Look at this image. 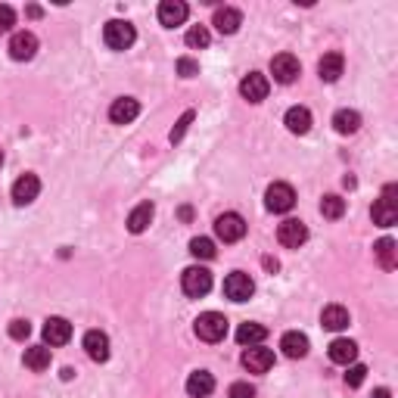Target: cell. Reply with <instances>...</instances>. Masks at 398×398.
<instances>
[{"label":"cell","instance_id":"1","mask_svg":"<svg viewBox=\"0 0 398 398\" xmlns=\"http://www.w3.org/2000/svg\"><path fill=\"white\" fill-rule=\"evenodd\" d=\"M103 41L109 50H128L134 41H137V31H134L131 22L112 19V22H106V28H103Z\"/></svg>","mask_w":398,"mask_h":398},{"label":"cell","instance_id":"2","mask_svg":"<svg viewBox=\"0 0 398 398\" xmlns=\"http://www.w3.org/2000/svg\"><path fill=\"white\" fill-rule=\"evenodd\" d=\"M197 336L202 342H221L227 336V318L218 311H206L197 318Z\"/></svg>","mask_w":398,"mask_h":398},{"label":"cell","instance_id":"3","mask_svg":"<svg viewBox=\"0 0 398 398\" xmlns=\"http://www.w3.org/2000/svg\"><path fill=\"white\" fill-rule=\"evenodd\" d=\"M181 286H184V293H187L190 299H202V295L211 290V271L209 268H199V265L187 268L181 274Z\"/></svg>","mask_w":398,"mask_h":398},{"label":"cell","instance_id":"4","mask_svg":"<svg viewBox=\"0 0 398 398\" xmlns=\"http://www.w3.org/2000/svg\"><path fill=\"white\" fill-rule=\"evenodd\" d=\"M215 234H218V240H224V243H240L243 236H246V221H243V215H236V211H224V215L215 218Z\"/></svg>","mask_w":398,"mask_h":398},{"label":"cell","instance_id":"5","mask_svg":"<svg viewBox=\"0 0 398 398\" xmlns=\"http://www.w3.org/2000/svg\"><path fill=\"white\" fill-rule=\"evenodd\" d=\"M295 206V190L290 184H271L268 193H265V209L274 211V215H283Z\"/></svg>","mask_w":398,"mask_h":398},{"label":"cell","instance_id":"6","mask_svg":"<svg viewBox=\"0 0 398 398\" xmlns=\"http://www.w3.org/2000/svg\"><path fill=\"white\" fill-rule=\"evenodd\" d=\"M370 215H374V224L379 227H392L398 221V202H395V184H389L383 199L374 202V209H370Z\"/></svg>","mask_w":398,"mask_h":398},{"label":"cell","instance_id":"7","mask_svg":"<svg viewBox=\"0 0 398 398\" xmlns=\"http://www.w3.org/2000/svg\"><path fill=\"white\" fill-rule=\"evenodd\" d=\"M252 293H256V283H252V277L243 274V271H234L224 281V295L231 302H246V299H252Z\"/></svg>","mask_w":398,"mask_h":398},{"label":"cell","instance_id":"8","mask_svg":"<svg viewBox=\"0 0 398 398\" xmlns=\"http://www.w3.org/2000/svg\"><path fill=\"white\" fill-rule=\"evenodd\" d=\"M299 72H302V66L293 53H277L274 59H271V75H274V81L293 84L295 78H299Z\"/></svg>","mask_w":398,"mask_h":398},{"label":"cell","instance_id":"9","mask_svg":"<svg viewBox=\"0 0 398 398\" xmlns=\"http://www.w3.org/2000/svg\"><path fill=\"white\" fill-rule=\"evenodd\" d=\"M277 240H281V246L286 249H299L305 240H308V227L302 221H295V218H286V221L277 227Z\"/></svg>","mask_w":398,"mask_h":398},{"label":"cell","instance_id":"10","mask_svg":"<svg viewBox=\"0 0 398 398\" xmlns=\"http://www.w3.org/2000/svg\"><path fill=\"white\" fill-rule=\"evenodd\" d=\"M243 367L249 370V374H268L271 367H274V352L271 349H261V345H252V349L243 352Z\"/></svg>","mask_w":398,"mask_h":398},{"label":"cell","instance_id":"11","mask_svg":"<svg viewBox=\"0 0 398 398\" xmlns=\"http://www.w3.org/2000/svg\"><path fill=\"white\" fill-rule=\"evenodd\" d=\"M268 90H271V81L261 72H249L246 78L240 81V94H243V100H249V103H261V100L268 97Z\"/></svg>","mask_w":398,"mask_h":398},{"label":"cell","instance_id":"12","mask_svg":"<svg viewBox=\"0 0 398 398\" xmlns=\"http://www.w3.org/2000/svg\"><path fill=\"white\" fill-rule=\"evenodd\" d=\"M187 16H190V6L184 4V0H162V4H159V22H162L165 28L184 25Z\"/></svg>","mask_w":398,"mask_h":398},{"label":"cell","instance_id":"13","mask_svg":"<svg viewBox=\"0 0 398 398\" xmlns=\"http://www.w3.org/2000/svg\"><path fill=\"white\" fill-rule=\"evenodd\" d=\"M35 53H38V38L31 31H16L10 38V56L16 63H28Z\"/></svg>","mask_w":398,"mask_h":398},{"label":"cell","instance_id":"14","mask_svg":"<svg viewBox=\"0 0 398 398\" xmlns=\"http://www.w3.org/2000/svg\"><path fill=\"white\" fill-rule=\"evenodd\" d=\"M84 352H88V358L97 364L109 361V336L103 330H88V333H84Z\"/></svg>","mask_w":398,"mask_h":398},{"label":"cell","instance_id":"15","mask_svg":"<svg viewBox=\"0 0 398 398\" xmlns=\"http://www.w3.org/2000/svg\"><path fill=\"white\" fill-rule=\"evenodd\" d=\"M38 193H41L38 174H22L19 181L13 184V202H16V206H28V202H35Z\"/></svg>","mask_w":398,"mask_h":398},{"label":"cell","instance_id":"16","mask_svg":"<svg viewBox=\"0 0 398 398\" xmlns=\"http://www.w3.org/2000/svg\"><path fill=\"white\" fill-rule=\"evenodd\" d=\"M137 115H140V103L134 97H118L115 103L109 106V118H112L115 125H131Z\"/></svg>","mask_w":398,"mask_h":398},{"label":"cell","instance_id":"17","mask_svg":"<svg viewBox=\"0 0 398 398\" xmlns=\"http://www.w3.org/2000/svg\"><path fill=\"white\" fill-rule=\"evenodd\" d=\"M72 340V324L66 318H47L44 324V342L47 345H66Z\"/></svg>","mask_w":398,"mask_h":398},{"label":"cell","instance_id":"18","mask_svg":"<svg viewBox=\"0 0 398 398\" xmlns=\"http://www.w3.org/2000/svg\"><path fill=\"white\" fill-rule=\"evenodd\" d=\"M211 25H215L221 35H234L236 28L243 25V13L234 10V6H218L215 10V19H211Z\"/></svg>","mask_w":398,"mask_h":398},{"label":"cell","instance_id":"19","mask_svg":"<svg viewBox=\"0 0 398 398\" xmlns=\"http://www.w3.org/2000/svg\"><path fill=\"white\" fill-rule=\"evenodd\" d=\"M215 392V377L209 370H193L190 379H187V395L190 398H209Z\"/></svg>","mask_w":398,"mask_h":398},{"label":"cell","instance_id":"20","mask_svg":"<svg viewBox=\"0 0 398 398\" xmlns=\"http://www.w3.org/2000/svg\"><path fill=\"white\" fill-rule=\"evenodd\" d=\"M342 69H345V59H342V53H324V56H320V63H318L320 81H327V84L340 81Z\"/></svg>","mask_w":398,"mask_h":398},{"label":"cell","instance_id":"21","mask_svg":"<svg viewBox=\"0 0 398 398\" xmlns=\"http://www.w3.org/2000/svg\"><path fill=\"white\" fill-rule=\"evenodd\" d=\"M320 324H324L327 330H333V333H340V330H345L352 324L349 308H342V305H327V308L320 311Z\"/></svg>","mask_w":398,"mask_h":398},{"label":"cell","instance_id":"22","mask_svg":"<svg viewBox=\"0 0 398 398\" xmlns=\"http://www.w3.org/2000/svg\"><path fill=\"white\" fill-rule=\"evenodd\" d=\"M281 349L286 358H305V355H308V336L299 333V330H290V333H283Z\"/></svg>","mask_w":398,"mask_h":398},{"label":"cell","instance_id":"23","mask_svg":"<svg viewBox=\"0 0 398 398\" xmlns=\"http://www.w3.org/2000/svg\"><path fill=\"white\" fill-rule=\"evenodd\" d=\"M327 355H330V361L333 364H345V367H349V364L358 358V345H355L352 340H333Z\"/></svg>","mask_w":398,"mask_h":398},{"label":"cell","instance_id":"24","mask_svg":"<svg viewBox=\"0 0 398 398\" xmlns=\"http://www.w3.org/2000/svg\"><path fill=\"white\" fill-rule=\"evenodd\" d=\"M152 215H156V209H152V202H140L137 209L128 215V231L131 234H143L152 221Z\"/></svg>","mask_w":398,"mask_h":398},{"label":"cell","instance_id":"25","mask_svg":"<svg viewBox=\"0 0 398 398\" xmlns=\"http://www.w3.org/2000/svg\"><path fill=\"white\" fill-rule=\"evenodd\" d=\"M286 128H290L293 134H308L311 131V112L305 106H293L290 112H286Z\"/></svg>","mask_w":398,"mask_h":398},{"label":"cell","instance_id":"26","mask_svg":"<svg viewBox=\"0 0 398 398\" xmlns=\"http://www.w3.org/2000/svg\"><path fill=\"white\" fill-rule=\"evenodd\" d=\"M268 340V330L261 324H243L240 330H236V342L246 345V349H252V345H261Z\"/></svg>","mask_w":398,"mask_h":398},{"label":"cell","instance_id":"27","mask_svg":"<svg viewBox=\"0 0 398 398\" xmlns=\"http://www.w3.org/2000/svg\"><path fill=\"white\" fill-rule=\"evenodd\" d=\"M25 367L35 370V374H41V370L50 367V349L47 345H31V349H25Z\"/></svg>","mask_w":398,"mask_h":398},{"label":"cell","instance_id":"28","mask_svg":"<svg viewBox=\"0 0 398 398\" xmlns=\"http://www.w3.org/2000/svg\"><path fill=\"white\" fill-rule=\"evenodd\" d=\"M333 128L340 134H355L361 128V115L355 112V109H340V112L333 115Z\"/></svg>","mask_w":398,"mask_h":398},{"label":"cell","instance_id":"29","mask_svg":"<svg viewBox=\"0 0 398 398\" xmlns=\"http://www.w3.org/2000/svg\"><path fill=\"white\" fill-rule=\"evenodd\" d=\"M374 252H377V258H379V265H383L386 271H392L395 268V240L392 236H383V240H377V246H374Z\"/></svg>","mask_w":398,"mask_h":398},{"label":"cell","instance_id":"30","mask_svg":"<svg viewBox=\"0 0 398 398\" xmlns=\"http://www.w3.org/2000/svg\"><path fill=\"white\" fill-rule=\"evenodd\" d=\"M320 215L324 218H342L345 215V199H340V197H333V193H330V197H324L320 199Z\"/></svg>","mask_w":398,"mask_h":398},{"label":"cell","instance_id":"31","mask_svg":"<svg viewBox=\"0 0 398 398\" xmlns=\"http://www.w3.org/2000/svg\"><path fill=\"white\" fill-rule=\"evenodd\" d=\"M190 256L202 258V261L215 258V243H211L209 236H197V240H190Z\"/></svg>","mask_w":398,"mask_h":398},{"label":"cell","instance_id":"32","mask_svg":"<svg viewBox=\"0 0 398 398\" xmlns=\"http://www.w3.org/2000/svg\"><path fill=\"white\" fill-rule=\"evenodd\" d=\"M209 41H211V35H209L206 25H193L187 31V47H193V50H206Z\"/></svg>","mask_w":398,"mask_h":398},{"label":"cell","instance_id":"33","mask_svg":"<svg viewBox=\"0 0 398 398\" xmlns=\"http://www.w3.org/2000/svg\"><path fill=\"white\" fill-rule=\"evenodd\" d=\"M190 122H193V109H187V112H184L181 118H177V125H174V128H172V134H168V140H172V143H177V140H181L184 134H187V128H190Z\"/></svg>","mask_w":398,"mask_h":398},{"label":"cell","instance_id":"34","mask_svg":"<svg viewBox=\"0 0 398 398\" xmlns=\"http://www.w3.org/2000/svg\"><path fill=\"white\" fill-rule=\"evenodd\" d=\"M364 377H367V367H364V364H352L349 374H345V386L358 389V386L364 383Z\"/></svg>","mask_w":398,"mask_h":398},{"label":"cell","instance_id":"35","mask_svg":"<svg viewBox=\"0 0 398 398\" xmlns=\"http://www.w3.org/2000/svg\"><path fill=\"white\" fill-rule=\"evenodd\" d=\"M10 336H13V340H28V336H31V324H28V320H13V324H10Z\"/></svg>","mask_w":398,"mask_h":398},{"label":"cell","instance_id":"36","mask_svg":"<svg viewBox=\"0 0 398 398\" xmlns=\"http://www.w3.org/2000/svg\"><path fill=\"white\" fill-rule=\"evenodd\" d=\"M16 25V10L6 4H0V31H10Z\"/></svg>","mask_w":398,"mask_h":398},{"label":"cell","instance_id":"37","mask_svg":"<svg viewBox=\"0 0 398 398\" xmlns=\"http://www.w3.org/2000/svg\"><path fill=\"white\" fill-rule=\"evenodd\" d=\"M177 72H181L184 78H193V75H199V66H197V59H190V56L177 59Z\"/></svg>","mask_w":398,"mask_h":398},{"label":"cell","instance_id":"38","mask_svg":"<svg viewBox=\"0 0 398 398\" xmlns=\"http://www.w3.org/2000/svg\"><path fill=\"white\" fill-rule=\"evenodd\" d=\"M227 398H256V389H252L249 383H234Z\"/></svg>","mask_w":398,"mask_h":398},{"label":"cell","instance_id":"39","mask_svg":"<svg viewBox=\"0 0 398 398\" xmlns=\"http://www.w3.org/2000/svg\"><path fill=\"white\" fill-rule=\"evenodd\" d=\"M265 268H268V271H277L281 265H277V258H265Z\"/></svg>","mask_w":398,"mask_h":398},{"label":"cell","instance_id":"40","mask_svg":"<svg viewBox=\"0 0 398 398\" xmlns=\"http://www.w3.org/2000/svg\"><path fill=\"white\" fill-rule=\"evenodd\" d=\"M374 398H392V392H389V389H377Z\"/></svg>","mask_w":398,"mask_h":398},{"label":"cell","instance_id":"41","mask_svg":"<svg viewBox=\"0 0 398 398\" xmlns=\"http://www.w3.org/2000/svg\"><path fill=\"white\" fill-rule=\"evenodd\" d=\"M0 162H4V152H0Z\"/></svg>","mask_w":398,"mask_h":398}]
</instances>
